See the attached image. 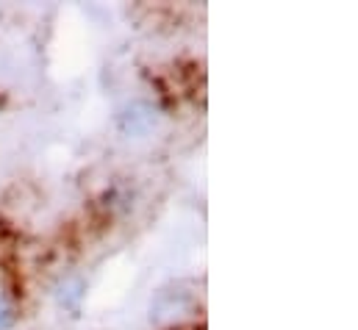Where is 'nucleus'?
I'll list each match as a JSON object with an SVG mask.
<instances>
[{
    "mask_svg": "<svg viewBox=\"0 0 358 330\" xmlns=\"http://www.w3.org/2000/svg\"><path fill=\"white\" fill-rule=\"evenodd\" d=\"M120 125H122V131L128 136H142L156 125V108L148 106V103H134V106H128L122 111Z\"/></svg>",
    "mask_w": 358,
    "mask_h": 330,
    "instance_id": "1",
    "label": "nucleus"
},
{
    "mask_svg": "<svg viewBox=\"0 0 358 330\" xmlns=\"http://www.w3.org/2000/svg\"><path fill=\"white\" fill-rule=\"evenodd\" d=\"M8 325H11V311L6 303H0V330H6Z\"/></svg>",
    "mask_w": 358,
    "mask_h": 330,
    "instance_id": "2",
    "label": "nucleus"
}]
</instances>
